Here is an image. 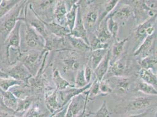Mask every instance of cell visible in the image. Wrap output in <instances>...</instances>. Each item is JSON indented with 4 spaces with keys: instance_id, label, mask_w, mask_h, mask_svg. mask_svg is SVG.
Segmentation results:
<instances>
[{
    "instance_id": "9a60e30c",
    "label": "cell",
    "mask_w": 157,
    "mask_h": 117,
    "mask_svg": "<svg viewBox=\"0 0 157 117\" xmlns=\"http://www.w3.org/2000/svg\"><path fill=\"white\" fill-rule=\"evenodd\" d=\"M71 35L76 38H81L84 40L87 44L90 45V40L88 38V33L86 28L84 21L82 18V14L80 11V7H79L78 8L76 24L73 30L71 31Z\"/></svg>"
},
{
    "instance_id": "e0dca14e",
    "label": "cell",
    "mask_w": 157,
    "mask_h": 117,
    "mask_svg": "<svg viewBox=\"0 0 157 117\" xmlns=\"http://www.w3.org/2000/svg\"><path fill=\"white\" fill-rule=\"evenodd\" d=\"M111 62L110 49L109 50L105 58L100 63L98 67L93 70L96 76V79L99 81L103 80L107 73Z\"/></svg>"
},
{
    "instance_id": "836d02e7",
    "label": "cell",
    "mask_w": 157,
    "mask_h": 117,
    "mask_svg": "<svg viewBox=\"0 0 157 117\" xmlns=\"http://www.w3.org/2000/svg\"><path fill=\"white\" fill-rule=\"evenodd\" d=\"M137 90L148 96L157 97V90L152 85L144 81H140L137 86Z\"/></svg>"
},
{
    "instance_id": "7a4b0ae2",
    "label": "cell",
    "mask_w": 157,
    "mask_h": 117,
    "mask_svg": "<svg viewBox=\"0 0 157 117\" xmlns=\"http://www.w3.org/2000/svg\"><path fill=\"white\" fill-rule=\"evenodd\" d=\"M45 50L44 51H39L37 50L30 49L26 52H22L19 54V59L21 63L26 66L27 69L34 76L38 72L41 66Z\"/></svg>"
},
{
    "instance_id": "ac0fdd59",
    "label": "cell",
    "mask_w": 157,
    "mask_h": 117,
    "mask_svg": "<svg viewBox=\"0 0 157 117\" xmlns=\"http://www.w3.org/2000/svg\"><path fill=\"white\" fill-rule=\"evenodd\" d=\"M67 12L68 10L66 5L65 1H56L55 5L53 16L58 24L66 26V16Z\"/></svg>"
},
{
    "instance_id": "603a6c76",
    "label": "cell",
    "mask_w": 157,
    "mask_h": 117,
    "mask_svg": "<svg viewBox=\"0 0 157 117\" xmlns=\"http://www.w3.org/2000/svg\"><path fill=\"white\" fill-rule=\"evenodd\" d=\"M52 78L53 83L56 87V89L59 91H62L69 87H74L75 85H72L69 81L63 78L59 70L55 69L53 71Z\"/></svg>"
},
{
    "instance_id": "7bdbcfd3",
    "label": "cell",
    "mask_w": 157,
    "mask_h": 117,
    "mask_svg": "<svg viewBox=\"0 0 157 117\" xmlns=\"http://www.w3.org/2000/svg\"><path fill=\"white\" fill-rule=\"evenodd\" d=\"M154 110V109L153 108H151L142 112L131 114L126 117H151L153 114Z\"/></svg>"
},
{
    "instance_id": "ab89813d",
    "label": "cell",
    "mask_w": 157,
    "mask_h": 117,
    "mask_svg": "<svg viewBox=\"0 0 157 117\" xmlns=\"http://www.w3.org/2000/svg\"><path fill=\"white\" fill-rule=\"evenodd\" d=\"M44 115L40 111L39 104H36L26 111V114L23 117H43Z\"/></svg>"
},
{
    "instance_id": "ee69618b",
    "label": "cell",
    "mask_w": 157,
    "mask_h": 117,
    "mask_svg": "<svg viewBox=\"0 0 157 117\" xmlns=\"http://www.w3.org/2000/svg\"><path fill=\"white\" fill-rule=\"evenodd\" d=\"M84 72H85V76L86 80L88 83H91L92 80V76L93 73H94L93 70L91 67L90 65H87L85 66L84 69Z\"/></svg>"
},
{
    "instance_id": "5b68a950",
    "label": "cell",
    "mask_w": 157,
    "mask_h": 117,
    "mask_svg": "<svg viewBox=\"0 0 157 117\" xmlns=\"http://www.w3.org/2000/svg\"><path fill=\"white\" fill-rule=\"evenodd\" d=\"M23 21L25 24V40L26 46L30 48L31 50L33 49L39 51H45V40L44 38L27 22L24 19V16Z\"/></svg>"
},
{
    "instance_id": "7c38bea8",
    "label": "cell",
    "mask_w": 157,
    "mask_h": 117,
    "mask_svg": "<svg viewBox=\"0 0 157 117\" xmlns=\"http://www.w3.org/2000/svg\"><path fill=\"white\" fill-rule=\"evenodd\" d=\"M155 37L154 34L146 37L142 43L134 51L133 55L136 57H140L144 58L151 55H153V52L155 47Z\"/></svg>"
},
{
    "instance_id": "cb8c5ba5",
    "label": "cell",
    "mask_w": 157,
    "mask_h": 117,
    "mask_svg": "<svg viewBox=\"0 0 157 117\" xmlns=\"http://www.w3.org/2000/svg\"><path fill=\"white\" fill-rule=\"evenodd\" d=\"M0 94L2 98L4 105L10 110L15 111L18 105V99L10 91H4L0 90Z\"/></svg>"
},
{
    "instance_id": "277c9868",
    "label": "cell",
    "mask_w": 157,
    "mask_h": 117,
    "mask_svg": "<svg viewBox=\"0 0 157 117\" xmlns=\"http://www.w3.org/2000/svg\"><path fill=\"white\" fill-rule=\"evenodd\" d=\"M24 2L23 3H20L18 6L17 5L16 7H14L13 11L8 13V17H7L4 21L1 29V32L3 36L4 42L7 39L10 33L14 29L17 22L20 20L23 21V18L20 17V13L23 10V8L25 7L24 5L25 3Z\"/></svg>"
},
{
    "instance_id": "bcb514c9",
    "label": "cell",
    "mask_w": 157,
    "mask_h": 117,
    "mask_svg": "<svg viewBox=\"0 0 157 117\" xmlns=\"http://www.w3.org/2000/svg\"><path fill=\"white\" fill-rule=\"evenodd\" d=\"M93 113L90 111H87V105L85 106L83 110L77 117H92Z\"/></svg>"
},
{
    "instance_id": "4dcf8cb0",
    "label": "cell",
    "mask_w": 157,
    "mask_h": 117,
    "mask_svg": "<svg viewBox=\"0 0 157 117\" xmlns=\"http://www.w3.org/2000/svg\"><path fill=\"white\" fill-rule=\"evenodd\" d=\"M138 63L141 66V69L145 70H151L157 65V58L155 55H151L144 58H141L138 62Z\"/></svg>"
},
{
    "instance_id": "681fc988",
    "label": "cell",
    "mask_w": 157,
    "mask_h": 117,
    "mask_svg": "<svg viewBox=\"0 0 157 117\" xmlns=\"http://www.w3.org/2000/svg\"><path fill=\"white\" fill-rule=\"evenodd\" d=\"M155 117H157V109L156 111H155Z\"/></svg>"
},
{
    "instance_id": "4fadbf2b",
    "label": "cell",
    "mask_w": 157,
    "mask_h": 117,
    "mask_svg": "<svg viewBox=\"0 0 157 117\" xmlns=\"http://www.w3.org/2000/svg\"><path fill=\"white\" fill-rule=\"evenodd\" d=\"M58 91L56 89L48 87L45 91V105L48 110L52 114L62 108L58 100Z\"/></svg>"
},
{
    "instance_id": "ffe728a7",
    "label": "cell",
    "mask_w": 157,
    "mask_h": 117,
    "mask_svg": "<svg viewBox=\"0 0 157 117\" xmlns=\"http://www.w3.org/2000/svg\"><path fill=\"white\" fill-rule=\"evenodd\" d=\"M128 40V38H126L121 40H115L113 45L112 46L111 49L110 50L111 53V63H113L116 60L121 58V55H123L124 47L126 43Z\"/></svg>"
},
{
    "instance_id": "8d00e7d4",
    "label": "cell",
    "mask_w": 157,
    "mask_h": 117,
    "mask_svg": "<svg viewBox=\"0 0 157 117\" xmlns=\"http://www.w3.org/2000/svg\"><path fill=\"white\" fill-rule=\"evenodd\" d=\"M116 82L117 89L120 92L125 93L130 90L131 88V81L128 77H126L125 76L118 77Z\"/></svg>"
},
{
    "instance_id": "4316f807",
    "label": "cell",
    "mask_w": 157,
    "mask_h": 117,
    "mask_svg": "<svg viewBox=\"0 0 157 117\" xmlns=\"http://www.w3.org/2000/svg\"><path fill=\"white\" fill-rule=\"evenodd\" d=\"M138 75L143 81L152 85L157 90V76L152 70L141 69L138 72Z\"/></svg>"
},
{
    "instance_id": "5bb4252c",
    "label": "cell",
    "mask_w": 157,
    "mask_h": 117,
    "mask_svg": "<svg viewBox=\"0 0 157 117\" xmlns=\"http://www.w3.org/2000/svg\"><path fill=\"white\" fill-rule=\"evenodd\" d=\"M127 70V66L125 60L119 58L117 60L110 63L109 70L104 80H107L110 77H124Z\"/></svg>"
},
{
    "instance_id": "8992f818",
    "label": "cell",
    "mask_w": 157,
    "mask_h": 117,
    "mask_svg": "<svg viewBox=\"0 0 157 117\" xmlns=\"http://www.w3.org/2000/svg\"><path fill=\"white\" fill-rule=\"evenodd\" d=\"M89 100L88 90L83 94L73 98L68 104L66 117H77L87 105Z\"/></svg>"
},
{
    "instance_id": "d4e9b609",
    "label": "cell",
    "mask_w": 157,
    "mask_h": 117,
    "mask_svg": "<svg viewBox=\"0 0 157 117\" xmlns=\"http://www.w3.org/2000/svg\"><path fill=\"white\" fill-rule=\"evenodd\" d=\"M119 1L118 0H110L105 2L103 8V11L101 13L98 15V21L97 27L98 28L101 24L103 22L104 20L114 11V9L117 7Z\"/></svg>"
},
{
    "instance_id": "52a82bcc",
    "label": "cell",
    "mask_w": 157,
    "mask_h": 117,
    "mask_svg": "<svg viewBox=\"0 0 157 117\" xmlns=\"http://www.w3.org/2000/svg\"><path fill=\"white\" fill-rule=\"evenodd\" d=\"M22 21L20 20L15 27L14 28L12 32L10 33L7 39L6 40L4 43L6 45V55L7 60L10 62V50L11 47H13L14 50H16L20 54L21 52V35L20 31L22 24Z\"/></svg>"
},
{
    "instance_id": "d6986e66",
    "label": "cell",
    "mask_w": 157,
    "mask_h": 117,
    "mask_svg": "<svg viewBox=\"0 0 157 117\" xmlns=\"http://www.w3.org/2000/svg\"><path fill=\"white\" fill-rule=\"evenodd\" d=\"M115 20L121 21H127L134 15V10L132 7L128 4H123L114 11L110 14Z\"/></svg>"
},
{
    "instance_id": "74e56055",
    "label": "cell",
    "mask_w": 157,
    "mask_h": 117,
    "mask_svg": "<svg viewBox=\"0 0 157 117\" xmlns=\"http://www.w3.org/2000/svg\"><path fill=\"white\" fill-rule=\"evenodd\" d=\"M89 83L87 82L85 76L84 69H80L76 73L75 80V87L77 88H82Z\"/></svg>"
},
{
    "instance_id": "6da1fadb",
    "label": "cell",
    "mask_w": 157,
    "mask_h": 117,
    "mask_svg": "<svg viewBox=\"0 0 157 117\" xmlns=\"http://www.w3.org/2000/svg\"><path fill=\"white\" fill-rule=\"evenodd\" d=\"M154 100H157V97L155 96H142L132 98L123 106H118L114 109V112L118 114H125L127 112H138L140 111L148 110Z\"/></svg>"
},
{
    "instance_id": "f6af8a7d",
    "label": "cell",
    "mask_w": 157,
    "mask_h": 117,
    "mask_svg": "<svg viewBox=\"0 0 157 117\" xmlns=\"http://www.w3.org/2000/svg\"><path fill=\"white\" fill-rule=\"evenodd\" d=\"M67 107H68V104L65 105V107H63V108H62L61 109H60L59 110L57 111L56 112L53 113V115L50 117H66Z\"/></svg>"
},
{
    "instance_id": "f1b7e54d",
    "label": "cell",
    "mask_w": 157,
    "mask_h": 117,
    "mask_svg": "<svg viewBox=\"0 0 157 117\" xmlns=\"http://www.w3.org/2000/svg\"><path fill=\"white\" fill-rule=\"evenodd\" d=\"M109 49H96L91 51L90 66L94 70L105 58Z\"/></svg>"
},
{
    "instance_id": "7402d4cb",
    "label": "cell",
    "mask_w": 157,
    "mask_h": 117,
    "mask_svg": "<svg viewBox=\"0 0 157 117\" xmlns=\"http://www.w3.org/2000/svg\"><path fill=\"white\" fill-rule=\"evenodd\" d=\"M10 91L18 100L25 99L31 97V95L32 94L29 85L26 83L15 85L10 89Z\"/></svg>"
},
{
    "instance_id": "1f68e13d",
    "label": "cell",
    "mask_w": 157,
    "mask_h": 117,
    "mask_svg": "<svg viewBox=\"0 0 157 117\" xmlns=\"http://www.w3.org/2000/svg\"><path fill=\"white\" fill-rule=\"evenodd\" d=\"M20 1H6L2 0L0 4V18L9 13L13 8L16 7L20 2Z\"/></svg>"
},
{
    "instance_id": "60d3db41",
    "label": "cell",
    "mask_w": 157,
    "mask_h": 117,
    "mask_svg": "<svg viewBox=\"0 0 157 117\" xmlns=\"http://www.w3.org/2000/svg\"><path fill=\"white\" fill-rule=\"evenodd\" d=\"M92 117H110L109 111L107 106V103L105 101L96 112L93 113Z\"/></svg>"
},
{
    "instance_id": "f35d334b",
    "label": "cell",
    "mask_w": 157,
    "mask_h": 117,
    "mask_svg": "<svg viewBox=\"0 0 157 117\" xmlns=\"http://www.w3.org/2000/svg\"><path fill=\"white\" fill-rule=\"evenodd\" d=\"M89 93V100H92L94 98L97 97L101 92L100 90V81L98 80H95L93 82H92L91 87L88 90Z\"/></svg>"
},
{
    "instance_id": "b9f144b4",
    "label": "cell",
    "mask_w": 157,
    "mask_h": 117,
    "mask_svg": "<svg viewBox=\"0 0 157 117\" xmlns=\"http://www.w3.org/2000/svg\"><path fill=\"white\" fill-rule=\"evenodd\" d=\"M100 90L102 94H108L112 92L113 89L107 80H103L100 81Z\"/></svg>"
},
{
    "instance_id": "e575fe53",
    "label": "cell",
    "mask_w": 157,
    "mask_h": 117,
    "mask_svg": "<svg viewBox=\"0 0 157 117\" xmlns=\"http://www.w3.org/2000/svg\"><path fill=\"white\" fill-rule=\"evenodd\" d=\"M25 83L15 80L13 78H1L0 77V90L3 91H9L10 89L15 85H22Z\"/></svg>"
},
{
    "instance_id": "ba28073f",
    "label": "cell",
    "mask_w": 157,
    "mask_h": 117,
    "mask_svg": "<svg viewBox=\"0 0 157 117\" xmlns=\"http://www.w3.org/2000/svg\"><path fill=\"white\" fill-rule=\"evenodd\" d=\"M157 20V15L146 20L144 22L138 25L134 31V36L138 40L144 39L154 34L155 23Z\"/></svg>"
},
{
    "instance_id": "3957f363",
    "label": "cell",
    "mask_w": 157,
    "mask_h": 117,
    "mask_svg": "<svg viewBox=\"0 0 157 117\" xmlns=\"http://www.w3.org/2000/svg\"><path fill=\"white\" fill-rule=\"evenodd\" d=\"M48 51L45 52L42 64L36 74L31 77L28 81L27 84L29 85L31 90V93L33 94H40L43 91H45L48 88V81L44 73L46 63V58L48 55Z\"/></svg>"
},
{
    "instance_id": "484cf974",
    "label": "cell",
    "mask_w": 157,
    "mask_h": 117,
    "mask_svg": "<svg viewBox=\"0 0 157 117\" xmlns=\"http://www.w3.org/2000/svg\"><path fill=\"white\" fill-rule=\"evenodd\" d=\"M78 2H78L75 3L70 8L66 16V26L71 30V31L73 30L76 24L78 8L80 7Z\"/></svg>"
},
{
    "instance_id": "9c48e42d",
    "label": "cell",
    "mask_w": 157,
    "mask_h": 117,
    "mask_svg": "<svg viewBox=\"0 0 157 117\" xmlns=\"http://www.w3.org/2000/svg\"><path fill=\"white\" fill-rule=\"evenodd\" d=\"M7 74L10 77L25 83H27L28 80L33 77L26 66L21 62L13 66L7 72Z\"/></svg>"
},
{
    "instance_id": "8fae6325",
    "label": "cell",
    "mask_w": 157,
    "mask_h": 117,
    "mask_svg": "<svg viewBox=\"0 0 157 117\" xmlns=\"http://www.w3.org/2000/svg\"><path fill=\"white\" fill-rule=\"evenodd\" d=\"M92 85V82H91L82 88H77L74 87H69V89L67 88V89L62 91H59V95L62 101V107L63 108L69 104L73 98L82 94L88 90L91 87Z\"/></svg>"
},
{
    "instance_id": "83f0119b",
    "label": "cell",
    "mask_w": 157,
    "mask_h": 117,
    "mask_svg": "<svg viewBox=\"0 0 157 117\" xmlns=\"http://www.w3.org/2000/svg\"><path fill=\"white\" fill-rule=\"evenodd\" d=\"M98 9L93 8L90 9L85 17L84 24L86 28L87 29H92L96 24L98 25Z\"/></svg>"
},
{
    "instance_id": "d6a6232c",
    "label": "cell",
    "mask_w": 157,
    "mask_h": 117,
    "mask_svg": "<svg viewBox=\"0 0 157 117\" xmlns=\"http://www.w3.org/2000/svg\"><path fill=\"white\" fill-rule=\"evenodd\" d=\"M94 37L103 43H109V41L111 39L112 36L107 30L105 23V26L98 27Z\"/></svg>"
},
{
    "instance_id": "44dd1931",
    "label": "cell",
    "mask_w": 157,
    "mask_h": 117,
    "mask_svg": "<svg viewBox=\"0 0 157 117\" xmlns=\"http://www.w3.org/2000/svg\"><path fill=\"white\" fill-rule=\"evenodd\" d=\"M73 50L79 52H86L92 51L90 45L87 44L84 40L69 35L66 37Z\"/></svg>"
},
{
    "instance_id": "7dc6e473",
    "label": "cell",
    "mask_w": 157,
    "mask_h": 117,
    "mask_svg": "<svg viewBox=\"0 0 157 117\" xmlns=\"http://www.w3.org/2000/svg\"><path fill=\"white\" fill-rule=\"evenodd\" d=\"M0 111H6V112H8L9 113L11 114H14L15 112L13 111L10 110L8 108H7V107L4 105L3 101H2V96L0 94Z\"/></svg>"
},
{
    "instance_id": "c3c4849f",
    "label": "cell",
    "mask_w": 157,
    "mask_h": 117,
    "mask_svg": "<svg viewBox=\"0 0 157 117\" xmlns=\"http://www.w3.org/2000/svg\"><path fill=\"white\" fill-rule=\"evenodd\" d=\"M0 77L1 78H9L10 77L7 74V73H5V72L2 71L1 70H0Z\"/></svg>"
},
{
    "instance_id": "30bf717a",
    "label": "cell",
    "mask_w": 157,
    "mask_h": 117,
    "mask_svg": "<svg viewBox=\"0 0 157 117\" xmlns=\"http://www.w3.org/2000/svg\"><path fill=\"white\" fill-rule=\"evenodd\" d=\"M76 54L74 51H68V53L63 55L61 58L63 71L65 73H74L80 70V62Z\"/></svg>"
},
{
    "instance_id": "d590c367",
    "label": "cell",
    "mask_w": 157,
    "mask_h": 117,
    "mask_svg": "<svg viewBox=\"0 0 157 117\" xmlns=\"http://www.w3.org/2000/svg\"><path fill=\"white\" fill-rule=\"evenodd\" d=\"M33 99L31 97L24 100H18V105L15 113H22L29 110L33 106Z\"/></svg>"
},
{
    "instance_id": "f546056e",
    "label": "cell",
    "mask_w": 157,
    "mask_h": 117,
    "mask_svg": "<svg viewBox=\"0 0 157 117\" xmlns=\"http://www.w3.org/2000/svg\"><path fill=\"white\" fill-rule=\"evenodd\" d=\"M105 23L107 29L111 34L112 38L116 40L119 31V24L117 20H115L113 17L109 15L105 18Z\"/></svg>"
},
{
    "instance_id": "2e32d148",
    "label": "cell",
    "mask_w": 157,
    "mask_h": 117,
    "mask_svg": "<svg viewBox=\"0 0 157 117\" xmlns=\"http://www.w3.org/2000/svg\"><path fill=\"white\" fill-rule=\"evenodd\" d=\"M44 21L46 26V30L56 37L66 38L71 34V30L67 26L61 25L54 21L49 23L44 20Z\"/></svg>"
}]
</instances>
